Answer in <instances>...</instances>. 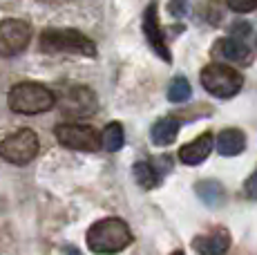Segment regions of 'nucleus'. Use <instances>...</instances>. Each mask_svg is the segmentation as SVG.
<instances>
[{
  "mask_svg": "<svg viewBox=\"0 0 257 255\" xmlns=\"http://www.w3.org/2000/svg\"><path fill=\"white\" fill-rule=\"evenodd\" d=\"M56 139L63 148L76 150V153H96L101 148V132L92 125L83 123H61L56 125Z\"/></svg>",
  "mask_w": 257,
  "mask_h": 255,
  "instance_id": "423d86ee",
  "label": "nucleus"
},
{
  "mask_svg": "<svg viewBox=\"0 0 257 255\" xmlns=\"http://www.w3.org/2000/svg\"><path fill=\"white\" fill-rule=\"evenodd\" d=\"M38 155V135L32 128H21L0 141V159L14 166H25Z\"/></svg>",
  "mask_w": 257,
  "mask_h": 255,
  "instance_id": "39448f33",
  "label": "nucleus"
},
{
  "mask_svg": "<svg viewBox=\"0 0 257 255\" xmlns=\"http://www.w3.org/2000/svg\"><path fill=\"white\" fill-rule=\"evenodd\" d=\"M215 144H217V153L221 157H237V155L244 153L246 137L239 128H226V130L219 132Z\"/></svg>",
  "mask_w": 257,
  "mask_h": 255,
  "instance_id": "ddd939ff",
  "label": "nucleus"
},
{
  "mask_svg": "<svg viewBox=\"0 0 257 255\" xmlns=\"http://www.w3.org/2000/svg\"><path fill=\"white\" fill-rule=\"evenodd\" d=\"M101 144L107 153H116V150L123 148V144H125V130H123V125L118 121H112V123H107L103 128Z\"/></svg>",
  "mask_w": 257,
  "mask_h": 255,
  "instance_id": "dca6fc26",
  "label": "nucleus"
},
{
  "mask_svg": "<svg viewBox=\"0 0 257 255\" xmlns=\"http://www.w3.org/2000/svg\"><path fill=\"white\" fill-rule=\"evenodd\" d=\"M230 246V233L226 228H212L206 235H197L192 239V251L201 255H221Z\"/></svg>",
  "mask_w": 257,
  "mask_h": 255,
  "instance_id": "9d476101",
  "label": "nucleus"
},
{
  "mask_svg": "<svg viewBox=\"0 0 257 255\" xmlns=\"http://www.w3.org/2000/svg\"><path fill=\"white\" fill-rule=\"evenodd\" d=\"M87 246L92 253H118L132 244V230L121 217H103L87 228Z\"/></svg>",
  "mask_w": 257,
  "mask_h": 255,
  "instance_id": "f257e3e1",
  "label": "nucleus"
},
{
  "mask_svg": "<svg viewBox=\"0 0 257 255\" xmlns=\"http://www.w3.org/2000/svg\"><path fill=\"white\" fill-rule=\"evenodd\" d=\"M9 110L16 112V114H27V116H36L43 112H49L56 105V94H54L49 87L41 85V83H16V85L9 90L7 96Z\"/></svg>",
  "mask_w": 257,
  "mask_h": 255,
  "instance_id": "f03ea898",
  "label": "nucleus"
},
{
  "mask_svg": "<svg viewBox=\"0 0 257 255\" xmlns=\"http://www.w3.org/2000/svg\"><path fill=\"white\" fill-rule=\"evenodd\" d=\"M32 41V25L21 18H5L0 21V56H16L27 50Z\"/></svg>",
  "mask_w": 257,
  "mask_h": 255,
  "instance_id": "0eeeda50",
  "label": "nucleus"
},
{
  "mask_svg": "<svg viewBox=\"0 0 257 255\" xmlns=\"http://www.w3.org/2000/svg\"><path fill=\"white\" fill-rule=\"evenodd\" d=\"M201 14H204L206 23L212 27H217V23L224 18V9H221L219 0H206V3L201 5Z\"/></svg>",
  "mask_w": 257,
  "mask_h": 255,
  "instance_id": "6ab92c4d",
  "label": "nucleus"
},
{
  "mask_svg": "<svg viewBox=\"0 0 257 255\" xmlns=\"http://www.w3.org/2000/svg\"><path fill=\"white\" fill-rule=\"evenodd\" d=\"M226 5L237 14H248L257 9V0H226Z\"/></svg>",
  "mask_w": 257,
  "mask_h": 255,
  "instance_id": "aec40b11",
  "label": "nucleus"
},
{
  "mask_svg": "<svg viewBox=\"0 0 257 255\" xmlns=\"http://www.w3.org/2000/svg\"><path fill=\"white\" fill-rule=\"evenodd\" d=\"M179 119L177 116H164V119H159L155 125H152L150 130V139L155 146H159V148H164V146H170L177 141V135H179Z\"/></svg>",
  "mask_w": 257,
  "mask_h": 255,
  "instance_id": "4468645a",
  "label": "nucleus"
},
{
  "mask_svg": "<svg viewBox=\"0 0 257 255\" xmlns=\"http://www.w3.org/2000/svg\"><path fill=\"white\" fill-rule=\"evenodd\" d=\"M235 32L241 34V36H248V34H250V25H246V23H235Z\"/></svg>",
  "mask_w": 257,
  "mask_h": 255,
  "instance_id": "4be33fe9",
  "label": "nucleus"
},
{
  "mask_svg": "<svg viewBox=\"0 0 257 255\" xmlns=\"http://www.w3.org/2000/svg\"><path fill=\"white\" fill-rule=\"evenodd\" d=\"M199 78L204 90L217 99H233L244 85V76L224 63H208L201 70Z\"/></svg>",
  "mask_w": 257,
  "mask_h": 255,
  "instance_id": "20e7f679",
  "label": "nucleus"
},
{
  "mask_svg": "<svg viewBox=\"0 0 257 255\" xmlns=\"http://www.w3.org/2000/svg\"><path fill=\"white\" fill-rule=\"evenodd\" d=\"M195 193H197V197H199L206 206H210V208H217V206H221V204H224V199H226L224 186H221L219 181H215V179H201V181H197Z\"/></svg>",
  "mask_w": 257,
  "mask_h": 255,
  "instance_id": "2eb2a0df",
  "label": "nucleus"
},
{
  "mask_svg": "<svg viewBox=\"0 0 257 255\" xmlns=\"http://www.w3.org/2000/svg\"><path fill=\"white\" fill-rule=\"evenodd\" d=\"M143 34H146V41L148 45L152 47V52L166 63H172V54H170V47H168L166 38H164V32H161V25H159V12H157V5H148L146 12H143Z\"/></svg>",
  "mask_w": 257,
  "mask_h": 255,
  "instance_id": "6e6552de",
  "label": "nucleus"
},
{
  "mask_svg": "<svg viewBox=\"0 0 257 255\" xmlns=\"http://www.w3.org/2000/svg\"><path fill=\"white\" fill-rule=\"evenodd\" d=\"M244 193H246V197H248V199H255V202H257V170L250 175L248 179H246Z\"/></svg>",
  "mask_w": 257,
  "mask_h": 255,
  "instance_id": "412c9836",
  "label": "nucleus"
},
{
  "mask_svg": "<svg viewBox=\"0 0 257 255\" xmlns=\"http://www.w3.org/2000/svg\"><path fill=\"white\" fill-rule=\"evenodd\" d=\"M132 175H135L137 184H139L143 190L157 188V186H159V181H161L159 173L155 170V166L148 164V161H137V164L132 166Z\"/></svg>",
  "mask_w": 257,
  "mask_h": 255,
  "instance_id": "f3484780",
  "label": "nucleus"
},
{
  "mask_svg": "<svg viewBox=\"0 0 257 255\" xmlns=\"http://www.w3.org/2000/svg\"><path fill=\"white\" fill-rule=\"evenodd\" d=\"M212 146H215V137L212 132H204L201 137H197L195 141L186 144L179 150V161L186 166H199L201 161L208 159V155L212 153Z\"/></svg>",
  "mask_w": 257,
  "mask_h": 255,
  "instance_id": "f8f14e48",
  "label": "nucleus"
},
{
  "mask_svg": "<svg viewBox=\"0 0 257 255\" xmlns=\"http://www.w3.org/2000/svg\"><path fill=\"white\" fill-rule=\"evenodd\" d=\"M41 45L45 52L54 54H74V56H87L94 58L96 56V45L90 36H85L78 29H58V27H49L41 34Z\"/></svg>",
  "mask_w": 257,
  "mask_h": 255,
  "instance_id": "7ed1b4c3",
  "label": "nucleus"
},
{
  "mask_svg": "<svg viewBox=\"0 0 257 255\" xmlns=\"http://www.w3.org/2000/svg\"><path fill=\"white\" fill-rule=\"evenodd\" d=\"M192 90H190V83L186 81L184 76H175L170 83V87H168V101L172 103H184L190 99Z\"/></svg>",
  "mask_w": 257,
  "mask_h": 255,
  "instance_id": "a211bd4d",
  "label": "nucleus"
},
{
  "mask_svg": "<svg viewBox=\"0 0 257 255\" xmlns=\"http://www.w3.org/2000/svg\"><path fill=\"white\" fill-rule=\"evenodd\" d=\"M98 107L94 92L85 85L70 87L61 101V110L65 116H92Z\"/></svg>",
  "mask_w": 257,
  "mask_h": 255,
  "instance_id": "1a4fd4ad",
  "label": "nucleus"
},
{
  "mask_svg": "<svg viewBox=\"0 0 257 255\" xmlns=\"http://www.w3.org/2000/svg\"><path fill=\"white\" fill-rule=\"evenodd\" d=\"M212 54L224 61H230V63H239V65H250V58H253V52L246 43H241L239 38H219L217 45L212 47Z\"/></svg>",
  "mask_w": 257,
  "mask_h": 255,
  "instance_id": "9b49d317",
  "label": "nucleus"
}]
</instances>
